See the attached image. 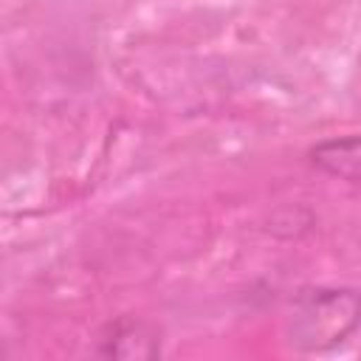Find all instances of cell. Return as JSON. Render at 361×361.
<instances>
[{
	"label": "cell",
	"instance_id": "obj_1",
	"mask_svg": "<svg viewBox=\"0 0 361 361\" xmlns=\"http://www.w3.org/2000/svg\"><path fill=\"white\" fill-rule=\"evenodd\" d=\"M361 322V296L353 290H313L293 313V344L322 350L341 341Z\"/></svg>",
	"mask_w": 361,
	"mask_h": 361
},
{
	"label": "cell",
	"instance_id": "obj_2",
	"mask_svg": "<svg viewBox=\"0 0 361 361\" xmlns=\"http://www.w3.org/2000/svg\"><path fill=\"white\" fill-rule=\"evenodd\" d=\"M310 158L319 169L353 183H361V135L322 141L319 147H313Z\"/></svg>",
	"mask_w": 361,
	"mask_h": 361
},
{
	"label": "cell",
	"instance_id": "obj_3",
	"mask_svg": "<svg viewBox=\"0 0 361 361\" xmlns=\"http://www.w3.org/2000/svg\"><path fill=\"white\" fill-rule=\"evenodd\" d=\"M144 330V324L138 322H118L116 327H110V338H102V353L104 355H116V358H152L158 353V338H135Z\"/></svg>",
	"mask_w": 361,
	"mask_h": 361
}]
</instances>
